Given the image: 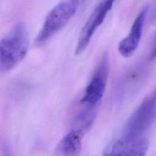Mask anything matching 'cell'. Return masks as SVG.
<instances>
[{"label":"cell","mask_w":156,"mask_h":156,"mask_svg":"<svg viewBox=\"0 0 156 156\" xmlns=\"http://www.w3.org/2000/svg\"><path fill=\"white\" fill-rule=\"evenodd\" d=\"M1 149H2V152L3 154V156H11L9 149L6 144H2Z\"/></svg>","instance_id":"30bf717a"},{"label":"cell","mask_w":156,"mask_h":156,"mask_svg":"<svg viewBox=\"0 0 156 156\" xmlns=\"http://www.w3.org/2000/svg\"><path fill=\"white\" fill-rule=\"evenodd\" d=\"M152 23L154 24H156V9L153 13L152 17Z\"/></svg>","instance_id":"8fae6325"},{"label":"cell","mask_w":156,"mask_h":156,"mask_svg":"<svg viewBox=\"0 0 156 156\" xmlns=\"http://www.w3.org/2000/svg\"><path fill=\"white\" fill-rule=\"evenodd\" d=\"M149 141L145 136L131 138L121 135L105 149L104 156H145Z\"/></svg>","instance_id":"8992f818"},{"label":"cell","mask_w":156,"mask_h":156,"mask_svg":"<svg viewBox=\"0 0 156 156\" xmlns=\"http://www.w3.org/2000/svg\"><path fill=\"white\" fill-rule=\"evenodd\" d=\"M82 136L77 131L70 130L58 142L53 156H77L81 150Z\"/></svg>","instance_id":"ba28073f"},{"label":"cell","mask_w":156,"mask_h":156,"mask_svg":"<svg viewBox=\"0 0 156 156\" xmlns=\"http://www.w3.org/2000/svg\"><path fill=\"white\" fill-rule=\"evenodd\" d=\"M149 5L144 7L136 16L128 35L121 40L118 51L122 56H130L137 49L141 40L146 16L149 11Z\"/></svg>","instance_id":"52a82bcc"},{"label":"cell","mask_w":156,"mask_h":156,"mask_svg":"<svg viewBox=\"0 0 156 156\" xmlns=\"http://www.w3.org/2000/svg\"><path fill=\"white\" fill-rule=\"evenodd\" d=\"M78 4L77 1H63L57 4L48 13L35 39V43L43 44L62 29L76 12Z\"/></svg>","instance_id":"3957f363"},{"label":"cell","mask_w":156,"mask_h":156,"mask_svg":"<svg viewBox=\"0 0 156 156\" xmlns=\"http://www.w3.org/2000/svg\"><path fill=\"white\" fill-rule=\"evenodd\" d=\"M150 58L154 60L156 58V31L154 35L152 46L150 51Z\"/></svg>","instance_id":"9c48e42d"},{"label":"cell","mask_w":156,"mask_h":156,"mask_svg":"<svg viewBox=\"0 0 156 156\" xmlns=\"http://www.w3.org/2000/svg\"><path fill=\"white\" fill-rule=\"evenodd\" d=\"M28 47L26 27L18 22L0 40V71L7 72L14 68L26 56Z\"/></svg>","instance_id":"6da1fadb"},{"label":"cell","mask_w":156,"mask_h":156,"mask_svg":"<svg viewBox=\"0 0 156 156\" xmlns=\"http://www.w3.org/2000/svg\"><path fill=\"white\" fill-rule=\"evenodd\" d=\"M156 119V87L136 108L126 122L122 135L138 138L144 136Z\"/></svg>","instance_id":"7a4b0ae2"},{"label":"cell","mask_w":156,"mask_h":156,"mask_svg":"<svg viewBox=\"0 0 156 156\" xmlns=\"http://www.w3.org/2000/svg\"><path fill=\"white\" fill-rule=\"evenodd\" d=\"M108 71V55L107 52H105L86 87L84 95L81 100L83 103L89 106H93L99 102L105 90Z\"/></svg>","instance_id":"277c9868"},{"label":"cell","mask_w":156,"mask_h":156,"mask_svg":"<svg viewBox=\"0 0 156 156\" xmlns=\"http://www.w3.org/2000/svg\"><path fill=\"white\" fill-rule=\"evenodd\" d=\"M113 2L107 0L101 1L94 9L80 32L75 49L76 55H79L85 50L96 29L103 23L113 7Z\"/></svg>","instance_id":"5b68a950"}]
</instances>
